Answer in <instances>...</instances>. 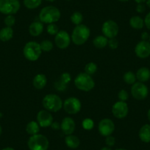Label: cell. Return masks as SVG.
Listing matches in <instances>:
<instances>
[{
	"label": "cell",
	"mask_w": 150,
	"mask_h": 150,
	"mask_svg": "<svg viewBox=\"0 0 150 150\" xmlns=\"http://www.w3.org/2000/svg\"><path fill=\"white\" fill-rule=\"evenodd\" d=\"M136 3L138 4H141V3H144V2H145L146 0H134Z\"/></svg>",
	"instance_id": "obj_43"
},
{
	"label": "cell",
	"mask_w": 150,
	"mask_h": 150,
	"mask_svg": "<svg viewBox=\"0 0 150 150\" xmlns=\"http://www.w3.org/2000/svg\"><path fill=\"white\" fill-rule=\"evenodd\" d=\"M47 31L50 35H55L60 30H59L58 26L53 23V24H48L47 27Z\"/></svg>",
	"instance_id": "obj_32"
},
{
	"label": "cell",
	"mask_w": 150,
	"mask_h": 150,
	"mask_svg": "<svg viewBox=\"0 0 150 150\" xmlns=\"http://www.w3.org/2000/svg\"><path fill=\"white\" fill-rule=\"evenodd\" d=\"M97 65L96 63H93V62H90L86 65L84 70L86 74L91 76L96 73V71H97Z\"/></svg>",
	"instance_id": "obj_29"
},
{
	"label": "cell",
	"mask_w": 150,
	"mask_h": 150,
	"mask_svg": "<svg viewBox=\"0 0 150 150\" xmlns=\"http://www.w3.org/2000/svg\"><path fill=\"white\" fill-rule=\"evenodd\" d=\"M101 150H112V149H111L110 147H109V146H107L102 147V148L101 149Z\"/></svg>",
	"instance_id": "obj_44"
},
{
	"label": "cell",
	"mask_w": 150,
	"mask_h": 150,
	"mask_svg": "<svg viewBox=\"0 0 150 150\" xmlns=\"http://www.w3.org/2000/svg\"><path fill=\"white\" fill-rule=\"evenodd\" d=\"M135 53L139 58L145 59L150 56V42L148 41H141L136 44Z\"/></svg>",
	"instance_id": "obj_15"
},
{
	"label": "cell",
	"mask_w": 150,
	"mask_h": 150,
	"mask_svg": "<svg viewBox=\"0 0 150 150\" xmlns=\"http://www.w3.org/2000/svg\"><path fill=\"white\" fill-rule=\"evenodd\" d=\"M54 88L57 91H63L66 89L67 88V85L65 84L63 82H62L61 80H59L58 81H56L54 83Z\"/></svg>",
	"instance_id": "obj_35"
},
{
	"label": "cell",
	"mask_w": 150,
	"mask_h": 150,
	"mask_svg": "<svg viewBox=\"0 0 150 150\" xmlns=\"http://www.w3.org/2000/svg\"><path fill=\"white\" fill-rule=\"evenodd\" d=\"M60 80H61L62 82L65 83V84L68 85L71 80V74L69 73H67V72H65V73H63L60 76Z\"/></svg>",
	"instance_id": "obj_37"
},
{
	"label": "cell",
	"mask_w": 150,
	"mask_h": 150,
	"mask_svg": "<svg viewBox=\"0 0 150 150\" xmlns=\"http://www.w3.org/2000/svg\"><path fill=\"white\" fill-rule=\"evenodd\" d=\"M76 129L74 120L71 117H65L60 123V129L66 135H71Z\"/></svg>",
	"instance_id": "obj_16"
},
{
	"label": "cell",
	"mask_w": 150,
	"mask_h": 150,
	"mask_svg": "<svg viewBox=\"0 0 150 150\" xmlns=\"http://www.w3.org/2000/svg\"><path fill=\"white\" fill-rule=\"evenodd\" d=\"M138 136L141 141L144 143L150 142V125H144L140 129Z\"/></svg>",
	"instance_id": "obj_21"
},
{
	"label": "cell",
	"mask_w": 150,
	"mask_h": 150,
	"mask_svg": "<svg viewBox=\"0 0 150 150\" xmlns=\"http://www.w3.org/2000/svg\"><path fill=\"white\" fill-rule=\"evenodd\" d=\"M71 21L75 25H80V24H82L83 20V14L80 12H78V11H76V12L73 13L71 16Z\"/></svg>",
	"instance_id": "obj_28"
},
{
	"label": "cell",
	"mask_w": 150,
	"mask_h": 150,
	"mask_svg": "<svg viewBox=\"0 0 150 150\" xmlns=\"http://www.w3.org/2000/svg\"><path fill=\"white\" fill-rule=\"evenodd\" d=\"M146 10V7L145 5H144V3H141V4H138L136 7V11L139 13H142L145 11Z\"/></svg>",
	"instance_id": "obj_40"
},
{
	"label": "cell",
	"mask_w": 150,
	"mask_h": 150,
	"mask_svg": "<svg viewBox=\"0 0 150 150\" xmlns=\"http://www.w3.org/2000/svg\"><path fill=\"white\" fill-rule=\"evenodd\" d=\"M108 46L111 50H116V49H117L119 47V41L115 38H110V39H108Z\"/></svg>",
	"instance_id": "obj_36"
},
{
	"label": "cell",
	"mask_w": 150,
	"mask_h": 150,
	"mask_svg": "<svg viewBox=\"0 0 150 150\" xmlns=\"http://www.w3.org/2000/svg\"><path fill=\"white\" fill-rule=\"evenodd\" d=\"M146 2L147 6L150 8V0H146Z\"/></svg>",
	"instance_id": "obj_47"
},
{
	"label": "cell",
	"mask_w": 150,
	"mask_h": 150,
	"mask_svg": "<svg viewBox=\"0 0 150 150\" xmlns=\"http://www.w3.org/2000/svg\"><path fill=\"white\" fill-rule=\"evenodd\" d=\"M19 0H0V13L5 15H14L20 10Z\"/></svg>",
	"instance_id": "obj_7"
},
{
	"label": "cell",
	"mask_w": 150,
	"mask_h": 150,
	"mask_svg": "<svg viewBox=\"0 0 150 150\" xmlns=\"http://www.w3.org/2000/svg\"><path fill=\"white\" fill-rule=\"evenodd\" d=\"M4 23L6 27H12L16 23L15 16L13 15H8L4 19Z\"/></svg>",
	"instance_id": "obj_33"
},
{
	"label": "cell",
	"mask_w": 150,
	"mask_h": 150,
	"mask_svg": "<svg viewBox=\"0 0 150 150\" xmlns=\"http://www.w3.org/2000/svg\"><path fill=\"white\" fill-rule=\"evenodd\" d=\"M42 50L40 44L35 41H29L24 45L23 54L24 57L30 61H36L41 57Z\"/></svg>",
	"instance_id": "obj_5"
},
{
	"label": "cell",
	"mask_w": 150,
	"mask_h": 150,
	"mask_svg": "<svg viewBox=\"0 0 150 150\" xmlns=\"http://www.w3.org/2000/svg\"><path fill=\"white\" fill-rule=\"evenodd\" d=\"M98 130L101 135L104 137L111 135L115 131V124L110 119L105 118L99 122Z\"/></svg>",
	"instance_id": "obj_11"
},
{
	"label": "cell",
	"mask_w": 150,
	"mask_h": 150,
	"mask_svg": "<svg viewBox=\"0 0 150 150\" xmlns=\"http://www.w3.org/2000/svg\"><path fill=\"white\" fill-rule=\"evenodd\" d=\"M71 41V36L65 30H60L54 35V43L55 45L60 50H65L69 47Z\"/></svg>",
	"instance_id": "obj_13"
},
{
	"label": "cell",
	"mask_w": 150,
	"mask_h": 150,
	"mask_svg": "<svg viewBox=\"0 0 150 150\" xmlns=\"http://www.w3.org/2000/svg\"><path fill=\"white\" fill-rule=\"evenodd\" d=\"M65 143L69 148L75 149L80 146V141L78 137L71 134V135H66L65 138Z\"/></svg>",
	"instance_id": "obj_20"
},
{
	"label": "cell",
	"mask_w": 150,
	"mask_h": 150,
	"mask_svg": "<svg viewBox=\"0 0 150 150\" xmlns=\"http://www.w3.org/2000/svg\"><path fill=\"white\" fill-rule=\"evenodd\" d=\"M2 133V126L0 125V136H1Z\"/></svg>",
	"instance_id": "obj_48"
},
{
	"label": "cell",
	"mask_w": 150,
	"mask_h": 150,
	"mask_svg": "<svg viewBox=\"0 0 150 150\" xmlns=\"http://www.w3.org/2000/svg\"><path fill=\"white\" fill-rule=\"evenodd\" d=\"M141 39H142V41H147V40L149 39V35L148 33H146V32H144V33H142V34H141Z\"/></svg>",
	"instance_id": "obj_42"
},
{
	"label": "cell",
	"mask_w": 150,
	"mask_h": 150,
	"mask_svg": "<svg viewBox=\"0 0 150 150\" xmlns=\"http://www.w3.org/2000/svg\"><path fill=\"white\" fill-rule=\"evenodd\" d=\"M75 86L79 90L82 91H91L95 86V82L91 75L88 74L86 72L80 73L74 79Z\"/></svg>",
	"instance_id": "obj_4"
},
{
	"label": "cell",
	"mask_w": 150,
	"mask_h": 150,
	"mask_svg": "<svg viewBox=\"0 0 150 150\" xmlns=\"http://www.w3.org/2000/svg\"><path fill=\"white\" fill-rule=\"evenodd\" d=\"M129 112V107L126 102L118 101L112 107V113L116 119H125Z\"/></svg>",
	"instance_id": "obj_12"
},
{
	"label": "cell",
	"mask_w": 150,
	"mask_h": 150,
	"mask_svg": "<svg viewBox=\"0 0 150 150\" xmlns=\"http://www.w3.org/2000/svg\"><path fill=\"white\" fill-rule=\"evenodd\" d=\"M116 150H127V149H117Z\"/></svg>",
	"instance_id": "obj_52"
},
{
	"label": "cell",
	"mask_w": 150,
	"mask_h": 150,
	"mask_svg": "<svg viewBox=\"0 0 150 150\" xmlns=\"http://www.w3.org/2000/svg\"><path fill=\"white\" fill-rule=\"evenodd\" d=\"M123 80L127 84L133 85L136 83V75L132 71H127L123 76Z\"/></svg>",
	"instance_id": "obj_26"
},
{
	"label": "cell",
	"mask_w": 150,
	"mask_h": 150,
	"mask_svg": "<svg viewBox=\"0 0 150 150\" xmlns=\"http://www.w3.org/2000/svg\"><path fill=\"white\" fill-rule=\"evenodd\" d=\"M40 46L42 52H49L53 49V44L50 40H44L41 41Z\"/></svg>",
	"instance_id": "obj_30"
},
{
	"label": "cell",
	"mask_w": 150,
	"mask_h": 150,
	"mask_svg": "<svg viewBox=\"0 0 150 150\" xmlns=\"http://www.w3.org/2000/svg\"><path fill=\"white\" fill-rule=\"evenodd\" d=\"M149 42H150V34H149Z\"/></svg>",
	"instance_id": "obj_53"
},
{
	"label": "cell",
	"mask_w": 150,
	"mask_h": 150,
	"mask_svg": "<svg viewBox=\"0 0 150 150\" xmlns=\"http://www.w3.org/2000/svg\"><path fill=\"white\" fill-rule=\"evenodd\" d=\"M131 94L134 99L137 100H144L149 94V89L144 83L136 82L132 85Z\"/></svg>",
	"instance_id": "obj_10"
},
{
	"label": "cell",
	"mask_w": 150,
	"mask_h": 150,
	"mask_svg": "<svg viewBox=\"0 0 150 150\" xmlns=\"http://www.w3.org/2000/svg\"><path fill=\"white\" fill-rule=\"evenodd\" d=\"M61 16L60 10L54 6H47L43 8L39 13V21L43 24H53L59 21Z\"/></svg>",
	"instance_id": "obj_1"
},
{
	"label": "cell",
	"mask_w": 150,
	"mask_h": 150,
	"mask_svg": "<svg viewBox=\"0 0 150 150\" xmlns=\"http://www.w3.org/2000/svg\"><path fill=\"white\" fill-rule=\"evenodd\" d=\"M42 0H24V5L27 9L33 10L38 8L41 5Z\"/></svg>",
	"instance_id": "obj_27"
},
{
	"label": "cell",
	"mask_w": 150,
	"mask_h": 150,
	"mask_svg": "<svg viewBox=\"0 0 150 150\" xmlns=\"http://www.w3.org/2000/svg\"><path fill=\"white\" fill-rule=\"evenodd\" d=\"M118 98H119V101H122V102H126L127 100H128L129 99V94H128V92L125 89H122L118 93Z\"/></svg>",
	"instance_id": "obj_34"
},
{
	"label": "cell",
	"mask_w": 150,
	"mask_h": 150,
	"mask_svg": "<svg viewBox=\"0 0 150 150\" xmlns=\"http://www.w3.org/2000/svg\"><path fill=\"white\" fill-rule=\"evenodd\" d=\"M91 35V30L85 24H80L74 27L71 33V41L77 46L84 44L88 40Z\"/></svg>",
	"instance_id": "obj_2"
},
{
	"label": "cell",
	"mask_w": 150,
	"mask_h": 150,
	"mask_svg": "<svg viewBox=\"0 0 150 150\" xmlns=\"http://www.w3.org/2000/svg\"><path fill=\"white\" fill-rule=\"evenodd\" d=\"M136 79L141 83H145L150 79V70L146 67H141L137 71Z\"/></svg>",
	"instance_id": "obj_19"
},
{
	"label": "cell",
	"mask_w": 150,
	"mask_h": 150,
	"mask_svg": "<svg viewBox=\"0 0 150 150\" xmlns=\"http://www.w3.org/2000/svg\"><path fill=\"white\" fill-rule=\"evenodd\" d=\"M13 30L12 27H5L0 30V41L3 42L11 41L13 37Z\"/></svg>",
	"instance_id": "obj_22"
},
{
	"label": "cell",
	"mask_w": 150,
	"mask_h": 150,
	"mask_svg": "<svg viewBox=\"0 0 150 150\" xmlns=\"http://www.w3.org/2000/svg\"><path fill=\"white\" fill-rule=\"evenodd\" d=\"M44 31V24L40 21H33L29 27V33L33 37H38Z\"/></svg>",
	"instance_id": "obj_17"
},
{
	"label": "cell",
	"mask_w": 150,
	"mask_h": 150,
	"mask_svg": "<svg viewBox=\"0 0 150 150\" xmlns=\"http://www.w3.org/2000/svg\"><path fill=\"white\" fill-rule=\"evenodd\" d=\"M118 1H119V2H128L129 0H118Z\"/></svg>",
	"instance_id": "obj_49"
},
{
	"label": "cell",
	"mask_w": 150,
	"mask_h": 150,
	"mask_svg": "<svg viewBox=\"0 0 150 150\" xmlns=\"http://www.w3.org/2000/svg\"><path fill=\"white\" fill-rule=\"evenodd\" d=\"M66 1H71V0H66Z\"/></svg>",
	"instance_id": "obj_54"
},
{
	"label": "cell",
	"mask_w": 150,
	"mask_h": 150,
	"mask_svg": "<svg viewBox=\"0 0 150 150\" xmlns=\"http://www.w3.org/2000/svg\"><path fill=\"white\" fill-rule=\"evenodd\" d=\"M82 126H83V129H86V130H91L94 127V122H93V121L91 119L87 118V119H85L83 121Z\"/></svg>",
	"instance_id": "obj_31"
},
{
	"label": "cell",
	"mask_w": 150,
	"mask_h": 150,
	"mask_svg": "<svg viewBox=\"0 0 150 150\" xmlns=\"http://www.w3.org/2000/svg\"><path fill=\"white\" fill-rule=\"evenodd\" d=\"M42 105L44 109L50 111V112H56L62 109L63 102L58 95L50 93L43 98Z\"/></svg>",
	"instance_id": "obj_3"
},
{
	"label": "cell",
	"mask_w": 150,
	"mask_h": 150,
	"mask_svg": "<svg viewBox=\"0 0 150 150\" xmlns=\"http://www.w3.org/2000/svg\"><path fill=\"white\" fill-rule=\"evenodd\" d=\"M144 25L147 27V29L150 30V12L146 14L144 18Z\"/></svg>",
	"instance_id": "obj_39"
},
{
	"label": "cell",
	"mask_w": 150,
	"mask_h": 150,
	"mask_svg": "<svg viewBox=\"0 0 150 150\" xmlns=\"http://www.w3.org/2000/svg\"><path fill=\"white\" fill-rule=\"evenodd\" d=\"M147 118H148L149 121V122H150V109L149 110L148 112H147Z\"/></svg>",
	"instance_id": "obj_46"
},
{
	"label": "cell",
	"mask_w": 150,
	"mask_h": 150,
	"mask_svg": "<svg viewBox=\"0 0 150 150\" xmlns=\"http://www.w3.org/2000/svg\"><path fill=\"white\" fill-rule=\"evenodd\" d=\"M2 116H3V114H2V112H0V119H1V118H2Z\"/></svg>",
	"instance_id": "obj_51"
},
{
	"label": "cell",
	"mask_w": 150,
	"mask_h": 150,
	"mask_svg": "<svg viewBox=\"0 0 150 150\" xmlns=\"http://www.w3.org/2000/svg\"><path fill=\"white\" fill-rule=\"evenodd\" d=\"M129 25L135 30H141L144 27V20L138 16H134L129 19Z\"/></svg>",
	"instance_id": "obj_24"
},
{
	"label": "cell",
	"mask_w": 150,
	"mask_h": 150,
	"mask_svg": "<svg viewBox=\"0 0 150 150\" xmlns=\"http://www.w3.org/2000/svg\"><path fill=\"white\" fill-rule=\"evenodd\" d=\"M40 127H40V125H38V123L37 122H35V121H31L26 126V132L30 136L31 135H36V134H38V132H39Z\"/></svg>",
	"instance_id": "obj_23"
},
{
	"label": "cell",
	"mask_w": 150,
	"mask_h": 150,
	"mask_svg": "<svg viewBox=\"0 0 150 150\" xmlns=\"http://www.w3.org/2000/svg\"><path fill=\"white\" fill-rule=\"evenodd\" d=\"M46 1H47V2H54V1H56V0H46Z\"/></svg>",
	"instance_id": "obj_50"
},
{
	"label": "cell",
	"mask_w": 150,
	"mask_h": 150,
	"mask_svg": "<svg viewBox=\"0 0 150 150\" xmlns=\"http://www.w3.org/2000/svg\"><path fill=\"white\" fill-rule=\"evenodd\" d=\"M47 83V78L44 74H38L34 77L33 80V85L35 88L38 90H41L44 88Z\"/></svg>",
	"instance_id": "obj_18"
},
{
	"label": "cell",
	"mask_w": 150,
	"mask_h": 150,
	"mask_svg": "<svg viewBox=\"0 0 150 150\" xmlns=\"http://www.w3.org/2000/svg\"><path fill=\"white\" fill-rule=\"evenodd\" d=\"M119 31V27L117 23L113 20H108L102 24V32L103 35L110 38H113L117 36Z\"/></svg>",
	"instance_id": "obj_9"
},
{
	"label": "cell",
	"mask_w": 150,
	"mask_h": 150,
	"mask_svg": "<svg viewBox=\"0 0 150 150\" xmlns=\"http://www.w3.org/2000/svg\"><path fill=\"white\" fill-rule=\"evenodd\" d=\"M108 38L105 35H98L93 40V44L96 48L103 49L108 46Z\"/></svg>",
	"instance_id": "obj_25"
},
{
	"label": "cell",
	"mask_w": 150,
	"mask_h": 150,
	"mask_svg": "<svg viewBox=\"0 0 150 150\" xmlns=\"http://www.w3.org/2000/svg\"><path fill=\"white\" fill-rule=\"evenodd\" d=\"M105 144L109 147L113 146L115 144H116V138L113 136H112V135L107 136L106 138H105Z\"/></svg>",
	"instance_id": "obj_38"
},
{
	"label": "cell",
	"mask_w": 150,
	"mask_h": 150,
	"mask_svg": "<svg viewBox=\"0 0 150 150\" xmlns=\"http://www.w3.org/2000/svg\"><path fill=\"white\" fill-rule=\"evenodd\" d=\"M37 122L41 127H49L53 122V117L51 112L47 110H41L38 112Z\"/></svg>",
	"instance_id": "obj_14"
},
{
	"label": "cell",
	"mask_w": 150,
	"mask_h": 150,
	"mask_svg": "<svg viewBox=\"0 0 150 150\" xmlns=\"http://www.w3.org/2000/svg\"><path fill=\"white\" fill-rule=\"evenodd\" d=\"M27 146L30 150H47L50 142L45 135L38 133L30 137Z\"/></svg>",
	"instance_id": "obj_6"
},
{
	"label": "cell",
	"mask_w": 150,
	"mask_h": 150,
	"mask_svg": "<svg viewBox=\"0 0 150 150\" xmlns=\"http://www.w3.org/2000/svg\"><path fill=\"white\" fill-rule=\"evenodd\" d=\"M50 127H51L53 129H54V130H58V129H60V124L57 122H53Z\"/></svg>",
	"instance_id": "obj_41"
},
{
	"label": "cell",
	"mask_w": 150,
	"mask_h": 150,
	"mask_svg": "<svg viewBox=\"0 0 150 150\" xmlns=\"http://www.w3.org/2000/svg\"><path fill=\"white\" fill-rule=\"evenodd\" d=\"M63 109L70 115L77 114L81 110L82 103L77 97H69L63 102Z\"/></svg>",
	"instance_id": "obj_8"
},
{
	"label": "cell",
	"mask_w": 150,
	"mask_h": 150,
	"mask_svg": "<svg viewBox=\"0 0 150 150\" xmlns=\"http://www.w3.org/2000/svg\"><path fill=\"white\" fill-rule=\"evenodd\" d=\"M2 150H15L13 148H12V147H6V148H4L2 149Z\"/></svg>",
	"instance_id": "obj_45"
}]
</instances>
